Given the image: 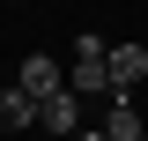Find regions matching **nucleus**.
<instances>
[{
	"label": "nucleus",
	"instance_id": "8",
	"mask_svg": "<svg viewBox=\"0 0 148 141\" xmlns=\"http://www.w3.org/2000/svg\"><path fill=\"white\" fill-rule=\"evenodd\" d=\"M0 141H15V134H0Z\"/></svg>",
	"mask_w": 148,
	"mask_h": 141
},
{
	"label": "nucleus",
	"instance_id": "2",
	"mask_svg": "<svg viewBox=\"0 0 148 141\" xmlns=\"http://www.w3.org/2000/svg\"><path fill=\"white\" fill-rule=\"evenodd\" d=\"M15 89H22V97H30L37 111H45V104H52V97H67V74H59V59H52V52H30V59H22V67H15Z\"/></svg>",
	"mask_w": 148,
	"mask_h": 141
},
{
	"label": "nucleus",
	"instance_id": "3",
	"mask_svg": "<svg viewBox=\"0 0 148 141\" xmlns=\"http://www.w3.org/2000/svg\"><path fill=\"white\" fill-rule=\"evenodd\" d=\"M104 67H111V97H133V82L148 74V52H141V45H111Z\"/></svg>",
	"mask_w": 148,
	"mask_h": 141
},
{
	"label": "nucleus",
	"instance_id": "5",
	"mask_svg": "<svg viewBox=\"0 0 148 141\" xmlns=\"http://www.w3.org/2000/svg\"><path fill=\"white\" fill-rule=\"evenodd\" d=\"M30 126H37V104H30V97H22V89H0V134H30Z\"/></svg>",
	"mask_w": 148,
	"mask_h": 141
},
{
	"label": "nucleus",
	"instance_id": "1",
	"mask_svg": "<svg viewBox=\"0 0 148 141\" xmlns=\"http://www.w3.org/2000/svg\"><path fill=\"white\" fill-rule=\"evenodd\" d=\"M111 45L104 37H74V74H67V89L74 97H111Z\"/></svg>",
	"mask_w": 148,
	"mask_h": 141
},
{
	"label": "nucleus",
	"instance_id": "6",
	"mask_svg": "<svg viewBox=\"0 0 148 141\" xmlns=\"http://www.w3.org/2000/svg\"><path fill=\"white\" fill-rule=\"evenodd\" d=\"M104 134H111V141H148V126H141V111H133V97H111Z\"/></svg>",
	"mask_w": 148,
	"mask_h": 141
},
{
	"label": "nucleus",
	"instance_id": "4",
	"mask_svg": "<svg viewBox=\"0 0 148 141\" xmlns=\"http://www.w3.org/2000/svg\"><path fill=\"white\" fill-rule=\"evenodd\" d=\"M37 134H82V104H74V89H67V97H52V104H45V111H37Z\"/></svg>",
	"mask_w": 148,
	"mask_h": 141
},
{
	"label": "nucleus",
	"instance_id": "7",
	"mask_svg": "<svg viewBox=\"0 0 148 141\" xmlns=\"http://www.w3.org/2000/svg\"><path fill=\"white\" fill-rule=\"evenodd\" d=\"M74 141H111V134H104V126H82V134H74Z\"/></svg>",
	"mask_w": 148,
	"mask_h": 141
}]
</instances>
